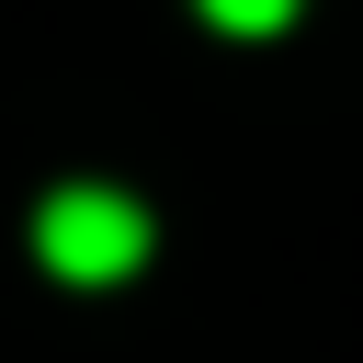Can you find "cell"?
Returning <instances> with one entry per match:
<instances>
[{"label": "cell", "instance_id": "obj_1", "mask_svg": "<svg viewBox=\"0 0 363 363\" xmlns=\"http://www.w3.org/2000/svg\"><path fill=\"white\" fill-rule=\"evenodd\" d=\"M34 261L57 284H125L147 261V204L113 193V182H57L34 204Z\"/></svg>", "mask_w": 363, "mask_h": 363}, {"label": "cell", "instance_id": "obj_2", "mask_svg": "<svg viewBox=\"0 0 363 363\" xmlns=\"http://www.w3.org/2000/svg\"><path fill=\"white\" fill-rule=\"evenodd\" d=\"M204 23H227V34H272V23H295V0H204Z\"/></svg>", "mask_w": 363, "mask_h": 363}]
</instances>
